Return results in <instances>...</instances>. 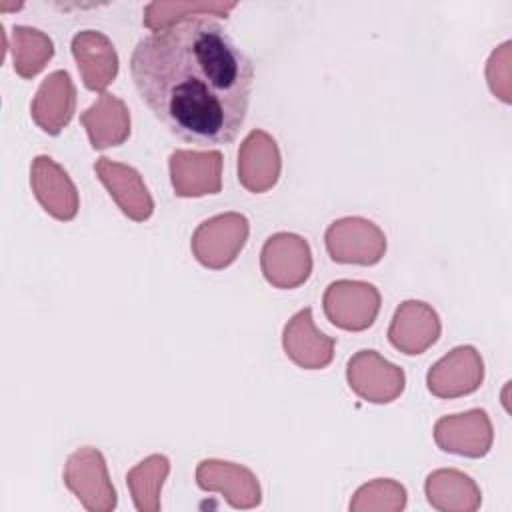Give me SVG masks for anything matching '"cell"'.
Masks as SVG:
<instances>
[{
    "label": "cell",
    "mask_w": 512,
    "mask_h": 512,
    "mask_svg": "<svg viewBox=\"0 0 512 512\" xmlns=\"http://www.w3.org/2000/svg\"><path fill=\"white\" fill-rule=\"evenodd\" d=\"M30 186L40 206L56 220L70 222L80 208L78 190L68 172L50 156L40 154L30 164Z\"/></svg>",
    "instance_id": "obj_14"
},
{
    "label": "cell",
    "mask_w": 512,
    "mask_h": 512,
    "mask_svg": "<svg viewBox=\"0 0 512 512\" xmlns=\"http://www.w3.org/2000/svg\"><path fill=\"white\" fill-rule=\"evenodd\" d=\"M442 322L432 304L424 300H404L396 310L388 326L390 344L406 354H424L440 338Z\"/></svg>",
    "instance_id": "obj_12"
},
{
    "label": "cell",
    "mask_w": 512,
    "mask_h": 512,
    "mask_svg": "<svg viewBox=\"0 0 512 512\" xmlns=\"http://www.w3.org/2000/svg\"><path fill=\"white\" fill-rule=\"evenodd\" d=\"M484 382V360L470 346H456L428 368L426 388L436 398H460L476 392Z\"/></svg>",
    "instance_id": "obj_8"
},
{
    "label": "cell",
    "mask_w": 512,
    "mask_h": 512,
    "mask_svg": "<svg viewBox=\"0 0 512 512\" xmlns=\"http://www.w3.org/2000/svg\"><path fill=\"white\" fill-rule=\"evenodd\" d=\"M196 484L200 490L222 494L236 510H250L262 502V488L256 474L236 462L216 458L198 462Z\"/></svg>",
    "instance_id": "obj_10"
},
{
    "label": "cell",
    "mask_w": 512,
    "mask_h": 512,
    "mask_svg": "<svg viewBox=\"0 0 512 512\" xmlns=\"http://www.w3.org/2000/svg\"><path fill=\"white\" fill-rule=\"evenodd\" d=\"M70 48L84 86L102 94L118 76V54L112 40L98 30H80Z\"/></svg>",
    "instance_id": "obj_18"
},
{
    "label": "cell",
    "mask_w": 512,
    "mask_h": 512,
    "mask_svg": "<svg viewBox=\"0 0 512 512\" xmlns=\"http://www.w3.org/2000/svg\"><path fill=\"white\" fill-rule=\"evenodd\" d=\"M380 292L364 280H334L326 286L322 308L330 324L348 332L370 328L380 312Z\"/></svg>",
    "instance_id": "obj_5"
},
{
    "label": "cell",
    "mask_w": 512,
    "mask_h": 512,
    "mask_svg": "<svg viewBox=\"0 0 512 512\" xmlns=\"http://www.w3.org/2000/svg\"><path fill=\"white\" fill-rule=\"evenodd\" d=\"M170 472V460L164 454H150L126 474V484L138 512H158L160 492Z\"/></svg>",
    "instance_id": "obj_21"
},
{
    "label": "cell",
    "mask_w": 512,
    "mask_h": 512,
    "mask_svg": "<svg viewBox=\"0 0 512 512\" xmlns=\"http://www.w3.org/2000/svg\"><path fill=\"white\" fill-rule=\"evenodd\" d=\"M488 86L502 102H510V42L498 46L486 64Z\"/></svg>",
    "instance_id": "obj_25"
},
{
    "label": "cell",
    "mask_w": 512,
    "mask_h": 512,
    "mask_svg": "<svg viewBox=\"0 0 512 512\" xmlns=\"http://www.w3.org/2000/svg\"><path fill=\"white\" fill-rule=\"evenodd\" d=\"M80 124L86 128L90 146L94 150H106L128 140L130 110L118 96L102 92L96 102L80 114Z\"/></svg>",
    "instance_id": "obj_19"
},
{
    "label": "cell",
    "mask_w": 512,
    "mask_h": 512,
    "mask_svg": "<svg viewBox=\"0 0 512 512\" xmlns=\"http://www.w3.org/2000/svg\"><path fill=\"white\" fill-rule=\"evenodd\" d=\"M76 112V86L66 70H54L38 86L30 116L38 128L50 136H58Z\"/></svg>",
    "instance_id": "obj_17"
},
{
    "label": "cell",
    "mask_w": 512,
    "mask_h": 512,
    "mask_svg": "<svg viewBox=\"0 0 512 512\" xmlns=\"http://www.w3.org/2000/svg\"><path fill=\"white\" fill-rule=\"evenodd\" d=\"M14 70L22 78H34L54 56V42L48 34L32 26H14L10 32Z\"/></svg>",
    "instance_id": "obj_22"
},
{
    "label": "cell",
    "mask_w": 512,
    "mask_h": 512,
    "mask_svg": "<svg viewBox=\"0 0 512 512\" xmlns=\"http://www.w3.org/2000/svg\"><path fill=\"white\" fill-rule=\"evenodd\" d=\"M282 170V156L276 140L260 128L246 134L238 150V182L252 194L276 186Z\"/></svg>",
    "instance_id": "obj_15"
},
{
    "label": "cell",
    "mask_w": 512,
    "mask_h": 512,
    "mask_svg": "<svg viewBox=\"0 0 512 512\" xmlns=\"http://www.w3.org/2000/svg\"><path fill=\"white\" fill-rule=\"evenodd\" d=\"M264 280L280 290L302 286L312 274V250L306 238L294 232H276L260 250Z\"/></svg>",
    "instance_id": "obj_6"
},
{
    "label": "cell",
    "mask_w": 512,
    "mask_h": 512,
    "mask_svg": "<svg viewBox=\"0 0 512 512\" xmlns=\"http://www.w3.org/2000/svg\"><path fill=\"white\" fill-rule=\"evenodd\" d=\"M236 2H152L144 8V26L154 30L198 16H226Z\"/></svg>",
    "instance_id": "obj_23"
},
{
    "label": "cell",
    "mask_w": 512,
    "mask_h": 512,
    "mask_svg": "<svg viewBox=\"0 0 512 512\" xmlns=\"http://www.w3.org/2000/svg\"><path fill=\"white\" fill-rule=\"evenodd\" d=\"M406 500L408 494L400 482L392 478H376L354 492L348 508L352 512H398L406 508Z\"/></svg>",
    "instance_id": "obj_24"
},
{
    "label": "cell",
    "mask_w": 512,
    "mask_h": 512,
    "mask_svg": "<svg viewBox=\"0 0 512 512\" xmlns=\"http://www.w3.org/2000/svg\"><path fill=\"white\" fill-rule=\"evenodd\" d=\"M62 478L66 488L88 512H112L116 508L118 494L98 448L82 446L74 450L66 458Z\"/></svg>",
    "instance_id": "obj_2"
},
{
    "label": "cell",
    "mask_w": 512,
    "mask_h": 512,
    "mask_svg": "<svg viewBox=\"0 0 512 512\" xmlns=\"http://www.w3.org/2000/svg\"><path fill=\"white\" fill-rule=\"evenodd\" d=\"M424 494L428 504L440 512H474L482 504L478 484L456 468H440L426 476Z\"/></svg>",
    "instance_id": "obj_20"
},
{
    "label": "cell",
    "mask_w": 512,
    "mask_h": 512,
    "mask_svg": "<svg viewBox=\"0 0 512 512\" xmlns=\"http://www.w3.org/2000/svg\"><path fill=\"white\" fill-rule=\"evenodd\" d=\"M130 76L148 110L178 140L218 146L244 126L254 64L212 18L154 30L132 50Z\"/></svg>",
    "instance_id": "obj_1"
},
{
    "label": "cell",
    "mask_w": 512,
    "mask_h": 512,
    "mask_svg": "<svg viewBox=\"0 0 512 512\" xmlns=\"http://www.w3.org/2000/svg\"><path fill=\"white\" fill-rule=\"evenodd\" d=\"M434 442L442 452L482 458L490 452L494 430L492 422L482 408H472L460 414L442 416L434 424Z\"/></svg>",
    "instance_id": "obj_9"
},
{
    "label": "cell",
    "mask_w": 512,
    "mask_h": 512,
    "mask_svg": "<svg viewBox=\"0 0 512 512\" xmlns=\"http://www.w3.org/2000/svg\"><path fill=\"white\" fill-rule=\"evenodd\" d=\"M168 168L178 198H200L222 190V154L218 150H174Z\"/></svg>",
    "instance_id": "obj_11"
},
{
    "label": "cell",
    "mask_w": 512,
    "mask_h": 512,
    "mask_svg": "<svg viewBox=\"0 0 512 512\" xmlns=\"http://www.w3.org/2000/svg\"><path fill=\"white\" fill-rule=\"evenodd\" d=\"M324 244L328 256L338 264L374 266L386 254V234L362 216L334 220L324 232Z\"/></svg>",
    "instance_id": "obj_4"
},
{
    "label": "cell",
    "mask_w": 512,
    "mask_h": 512,
    "mask_svg": "<svg viewBox=\"0 0 512 512\" xmlns=\"http://www.w3.org/2000/svg\"><path fill=\"white\" fill-rule=\"evenodd\" d=\"M94 172L124 216L134 222H144L154 214L150 190L134 166L102 156L96 160Z\"/></svg>",
    "instance_id": "obj_13"
},
{
    "label": "cell",
    "mask_w": 512,
    "mask_h": 512,
    "mask_svg": "<svg viewBox=\"0 0 512 512\" xmlns=\"http://www.w3.org/2000/svg\"><path fill=\"white\" fill-rule=\"evenodd\" d=\"M248 234L250 224L244 214H216L196 226L190 240V250L204 268L222 270L238 258Z\"/></svg>",
    "instance_id": "obj_3"
},
{
    "label": "cell",
    "mask_w": 512,
    "mask_h": 512,
    "mask_svg": "<svg viewBox=\"0 0 512 512\" xmlns=\"http://www.w3.org/2000/svg\"><path fill=\"white\" fill-rule=\"evenodd\" d=\"M336 340L324 334L312 318V308L298 310L282 330L286 356L304 370H322L334 358Z\"/></svg>",
    "instance_id": "obj_16"
},
{
    "label": "cell",
    "mask_w": 512,
    "mask_h": 512,
    "mask_svg": "<svg viewBox=\"0 0 512 512\" xmlns=\"http://www.w3.org/2000/svg\"><path fill=\"white\" fill-rule=\"evenodd\" d=\"M346 380L356 396L372 404L394 402L406 386L404 370L372 348L358 350L348 360Z\"/></svg>",
    "instance_id": "obj_7"
}]
</instances>
